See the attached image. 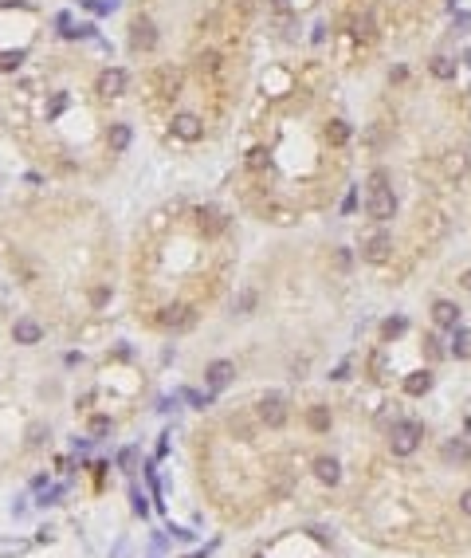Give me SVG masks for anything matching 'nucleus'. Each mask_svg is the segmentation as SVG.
Instances as JSON below:
<instances>
[{
  "instance_id": "1",
  "label": "nucleus",
  "mask_w": 471,
  "mask_h": 558,
  "mask_svg": "<svg viewBox=\"0 0 471 558\" xmlns=\"http://www.w3.org/2000/svg\"><path fill=\"white\" fill-rule=\"evenodd\" d=\"M365 213L373 220H393L397 217V193L385 185V177L377 173L373 185H369V197H365Z\"/></svg>"
},
{
  "instance_id": "2",
  "label": "nucleus",
  "mask_w": 471,
  "mask_h": 558,
  "mask_svg": "<svg viewBox=\"0 0 471 558\" xmlns=\"http://www.w3.org/2000/svg\"><path fill=\"white\" fill-rule=\"evenodd\" d=\"M421 437H424L421 421H397L393 433H389V449H393V456H412L421 449Z\"/></svg>"
},
{
  "instance_id": "3",
  "label": "nucleus",
  "mask_w": 471,
  "mask_h": 558,
  "mask_svg": "<svg viewBox=\"0 0 471 558\" xmlns=\"http://www.w3.org/2000/svg\"><path fill=\"white\" fill-rule=\"evenodd\" d=\"M287 417H290V409H287V397H283V393H264V397H259V421H264L267 429H283Z\"/></svg>"
},
{
  "instance_id": "4",
  "label": "nucleus",
  "mask_w": 471,
  "mask_h": 558,
  "mask_svg": "<svg viewBox=\"0 0 471 558\" xmlns=\"http://www.w3.org/2000/svg\"><path fill=\"white\" fill-rule=\"evenodd\" d=\"M130 48L133 51H154L157 48V28L154 20H145V16H138L130 24Z\"/></svg>"
},
{
  "instance_id": "5",
  "label": "nucleus",
  "mask_w": 471,
  "mask_h": 558,
  "mask_svg": "<svg viewBox=\"0 0 471 558\" xmlns=\"http://www.w3.org/2000/svg\"><path fill=\"white\" fill-rule=\"evenodd\" d=\"M389 255H393V236L389 232H373L362 244V260H369V264H385Z\"/></svg>"
},
{
  "instance_id": "6",
  "label": "nucleus",
  "mask_w": 471,
  "mask_h": 558,
  "mask_svg": "<svg viewBox=\"0 0 471 558\" xmlns=\"http://www.w3.org/2000/svg\"><path fill=\"white\" fill-rule=\"evenodd\" d=\"M126 83H130V75L122 71V67H107V71L98 75V83H95V91L102 98H118L122 91H126Z\"/></svg>"
},
{
  "instance_id": "7",
  "label": "nucleus",
  "mask_w": 471,
  "mask_h": 558,
  "mask_svg": "<svg viewBox=\"0 0 471 558\" xmlns=\"http://www.w3.org/2000/svg\"><path fill=\"white\" fill-rule=\"evenodd\" d=\"M193 323H196V311L189 303H173L161 311V327L165 330H189Z\"/></svg>"
},
{
  "instance_id": "8",
  "label": "nucleus",
  "mask_w": 471,
  "mask_h": 558,
  "mask_svg": "<svg viewBox=\"0 0 471 558\" xmlns=\"http://www.w3.org/2000/svg\"><path fill=\"white\" fill-rule=\"evenodd\" d=\"M196 224H201L205 236H220V232L228 228V217H224V208H216V205H201L196 208Z\"/></svg>"
},
{
  "instance_id": "9",
  "label": "nucleus",
  "mask_w": 471,
  "mask_h": 558,
  "mask_svg": "<svg viewBox=\"0 0 471 558\" xmlns=\"http://www.w3.org/2000/svg\"><path fill=\"white\" fill-rule=\"evenodd\" d=\"M173 134L181 138V142H201L205 138V122L196 118V114H173Z\"/></svg>"
},
{
  "instance_id": "10",
  "label": "nucleus",
  "mask_w": 471,
  "mask_h": 558,
  "mask_svg": "<svg viewBox=\"0 0 471 558\" xmlns=\"http://www.w3.org/2000/svg\"><path fill=\"white\" fill-rule=\"evenodd\" d=\"M236 377V366L228 362V358H216V362H208V370H205V381H208V389H224Z\"/></svg>"
},
{
  "instance_id": "11",
  "label": "nucleus",
  "mask_w": 471,
  "mask_h": 558,
  "mask_svg": "<svg viewBox=\"0 0 471 558\" xmlns=\"http://www.w3.org/2000/svg\"><path fill=\"white\" fill-rule=\"evenodd\" d=\"M432 323L444 330H456L459 327V307L452 303V299H436L432 303Z\"/></svg>"
},
{
  "instance_id": "12",
  "label": "nucleus",
  "mask_w": 471,
  "mask_h": 558,
  "mask_svg": "<svg viewBox=\"0 0 471 558\" xmlns=\"http://www.w3.org/2000/svg\"><path fill=\"white\" fill-rule=\"evenodd\" d=\"M12 339L20 342V346H36V342L44 339V327H39L36 318H16V323H12Z\"/></svg>"
},
{
  "instance_id": "13",
  "label": "nucleus",
  "mask_w": 471,
  "mask_h": 558,
  "mask_svg": "<svg viewBox=\"0 0 471 558\" xmlns=\"http://www.w3.org/2000/svg\"><path fill=\"white\" fill-rule=\"evenodd\" d=\"M130 142H133V134H130V126H126V122H114V126L107 130L110 154H126V150H130Z\"/></svg>"
},
{
  "instance_id": "14",
  "label": "nucleus",
  "mask_w": 471,
  "mask_h": 558,
  "mask_svg": "<svg viewBox=\"0 0 471 558\" xmlns=\"http://www.w3.org/2000/svg\"><path fill=\"white\" fill-rule=\"evenodd\" d=\"M306 425H311V433H330V425H334L330 405H311L306 409Z\"/></svg>"
},
{
  "instance_id": "15",
  "label": "nucleus",
  "mask_w": 471,
  "mask_h": 558,
  "mask_svg": "<svg viewBox=\"0 0 471 558\" xmlns=\"http://www.w3.org/2000/svg\"><path fill=\"white\" fill-rule=\"evenodd\" d=\"M314 476H318V480H322V484H338L342 480V464L334 460V456H318V460H314Z\"/></svg>"
},
{
  "instance_id": "16",
  "label": "nucleus",
  "mask_w": 471,
  "mask_h": 558,
  "mask_svg": "<svg viewBox=\"0 0 471 558\" xmlns=\"http://www.w3.org/2000/svg\"><path fill=\"white\" fill-rule=\"evenodd\" d=\"M432 381H436V377L428 374V370H416V374L405 377V393H409V397H424V393L432 389Z\"/></svg>"
},
{
  "instance_id": "17",
  "label": "nucleus",
  "mask_w": 471,
  "mask_h": 558,
  "mask_svg": "<svg viewBox=\"0 0 471 558\" xmlns=\"http://www.w3.org/2000/svg\"><path fill=\"white\" fill-rule=\"evenodd\" d=\"M428 71H432V79L447 83V79H456V60H452V55H432V63H428Z\"/></svg>"
},
{
  "instance_id": "18",
  "label": "nucleus",
  "mask_w": 471,
  "mask_h": 558,
  "mask_svg": "<svg viewBox=\"0 0 471 558\" xmlns=\"http://www.w3.org/2000/svg\"><path fill=\"white\" fill-rule=\"evenodd\" d=\"M326 138H330V146H346V142H350V122L334 118L326 126Z\"/></svg>"
},
{
  "instance_id": "19",
  "label": "nucleus",
  "mask_w": 471,
  "mask_h": 558,
  "mask_svg": "<svg viewBox=\"0 0 471 558\" xmlns=\"http://www.w3.org/2000/svg\"><path fill=\"white\" fill-rule=\"evenodd\" d=\"M444 460H456V464H471V449L463 444V440H452V444H444Z\"/></svg>"
},
{
  "instance_id": "20",
  "label": "nucleus",
  "mask_w": 471,
  "mask_h": 558,
  "mask_svg": "<svg viewBox=\"0 0 471 558\" xmlns=\"http://www.w3.org/2000/svg\"><path fill=\"white\" fill-rule=\"evenodd\" d=\"M405 330H409V323H405V318H385V327H381V339L393 342V339H400Z\"/></svg>"
},
{
  "instance_id": "21",
  "label": "nucleus",
  "mask_w": 471,
  "mask_h": 558,
  "mask_svg": "<svg viewBox=\"0 0 471 558\" xmlns=\"http://www.w3.org/2000/svg\"><path fill=\"white\" fill-rule=\"evenodd\" d=\"M177 91H181V75L177 71H161V95H177Z\"/></svg>"
},
{
  "instance_id": "22",
  "label": "nucleus",
  "mask_w": 471,
  "mask_h": 558,
  "mask_svg": "<svg viewBox=\"0 0 471 558\" xmlns=\"http://www.w3.org/2000/svg\"><path fill=\"white\" fill-rule=\"evenodd\" d=\"M424 354H428V362H440L447 350L440 346V339H436V334H424Z\"/></svg>"
},
{
  "instance_id": "23",
  "label": "nucleus",
  "mask_w": 471,
  "mask_h": 558,
  "mask_svg": "<svg viewBox=\"0 0 471 558\" xmlns=\"http://www.w3.org/2000/svg\"><path fill=\"white\" fill-rule=\"evenodd\" d=\"M353 32L362 39H373L377 36V28H373V16H358V24H353Z\"/></svg>"
},
{
  "instance_id": "24",
  "label": "nucleus",
  "mask_w": 471,
  "mask_h": 558,
  "mask_svg": "<svg viewBox=\"0 0 471 558\" xmlns=\"http://www.w3.org/2000/svg\"><path fill=\"white\" fill-rule=\"evenodd\" d=\"M264 165H267V150L264 146L248 150V170H264Z\"/></svg>"
},
{
  "instance_id": "25",
  "label": "nucleus",
  "mask_w": 471,
  "mask_h": 558,
  "mask_svg": "<svg viewBox=\"0 0 471 558\" xmlns=\"http://www.w3.org/2000/svg\"><path fill=\"white\" fill-rule=\"evenodd\" d=\"M110 433V417H91V437L102 440Z\"/></svg>"
},
{
  "instance_id": "26",
  "label": "nucleus",
  "mask_w": 471,
  "mask_h": 558,
  "mask_svg": "<svg viewBox=\"0 0 471 558\" xmlns=\"http://www.w3.org/2000/svg\"><path fill=\"white\" fill-rule=\"evenodd\" d=\"M196 67H201V71H216V67H220V55H216V51H205V55L196 60Z\"/></svg>"
},
{
  "instance_id": "27",
  "label": "nucleus",
  "mask_w": 471,
  "mask_h": 558,
  "mask_svg": "<svg viewBox=\"0 0 471 558\" xmlns=\"http://www.w3.org/2000/svg\"><path fill=\"white\" fill-rule=\"evenodd\" d=\"M468 342H471V334H468V330H459V327H456V346H452V350H456V354H459V358H463V354H468V350H471Z\"/></svg>"
},
{
  "instance_id": "28",
  "label": "nucleus",
  "mask_w": 471,
  "mask_h": 558,
  "mask_svg": "<svg viewBox=\"0 0 471 558\" xmlns=\"http://www.w3.org/2000/svg\"><path fill=\"white\" fill-rule=\"evenodd\" d=\"M334 264H338V271H350V248H338V252H334Z\"/></svg>"
},
{
  "instance_id": "29",
  "label": "nucleus",
  "mask_w": 471,
  "mask_h": 558,
  "mask_svg": "<svg viewBox=\"0 0 471 558\" xmlns=\"http://www.w3.org/2000/svg\"><path fill=\"white\" fill-rule=\"evenodd\" d=\"M463 170H468V158H463V154H459V158H447V173H456L459 177Z\"/></svg>"
},
{
  "instance_id": "30",
  "label": "nucleus",
  "mask_w": 471,
  "mask_h": 558,
  "mask_svg": "<svg viewBox=\"0 0 471 558\" xmlns=\"http://www.w3.org/2000/svg\"><path fill=\"white\" fill-rule=\"evenodd\" d=\"M185 401H193V409H205L208 397H201V393H193V389H185Z\"/></svg>"
},
{
  "instance_id": "31",
  "label": "nucleus",
  "mask_w": 471,
  "mask_h": 558,
  "mask_svg": "<svg viewBox=\"0 0 471 558\" xmlns=\"http://www.w3.org/2000/svg\"><path fill=\"white\" fill-rule=\"evenodd\" d=\"M236 307H240L243 315H248V311L255 307V295H252V291H243V295H240V303H236Z\"/></svg>"
},
{
  "instance_id": "32",
  "label": "nucleus",
  "mask_w": 471,
  "mask_h": 558,
  "mask_svg": "<svg viewBox=\"0 0 471 558\" xmlns=\"http://www.w3.org/2000/svg\"><path fill=\"white\" fill-rule=\"evenodd\" d=\"M118 460H122V468L130 472V468H133V460H138V452H133V449H126V452H122V456H118Z\"/></svg>"
},
{
  "instance_id": "33",
  "label": "nucleus",
  "mask_w": 471,
  "mask_h": 558,
  "mask_svg": "<svg viewBox=\"0 0 471 558\" xmlns=\"http://www.w3.org/2000/svg\"><path fill=\"white\" fill-rule=\"evenodd\" d=\"M459 511H463V515H468V519H471V487H468V492H463V496H459Z\"/></svg>"
},
{
  "instance_id": "34",
  "label": "nucleus",
  "mask_w": 471,
  "mask_h": 558,
  "mask_svg": "<svg viewBox=\"0 0 471 558\" xmlns=\"http://www.w3.org/2000/svg\"><path fill=\"white\" fill-rule=\"evenodd\" d=\"M16 63H20V55H0V67H4V71H12Z\"/></svg>"
},
{
  "instance_id": "35",
  "label": "nucleus",
  "mask_w": 471,
  "mask_h": 558,
  "mask_svg": "<svg viewBox=\"0 0 471 558\" xmlns=\"http://www.w3.org/2000/svg\"><path fill=\"white\" fill-rule=\"evenodd\" d=\"M133 511H138V515H145V496H142V492H133Z\"/></svg>"
},
{
  "instance_id": "36",
  "label": "nucleus",
  "mask_w": 471,
  "mask_h": 558,
  "mask_svg": "<svg viewBox=\"0 0 471 558\" xmlns=\"http://www.w3.org/2000/svg\"><path fill=\"white\" fill-rule=\"evenodd\" d=\"M275 4V12H287V0H271Z\"/></svg>"
},
{
  "instance_id": "37",
  "label": "nucleus",
  "mask_w": 471,
  "mask_h": 558,
  "mask_svg": "<svg viewBox=\"0 0 471 558\" xmlns=\"http://www.w3.org/2000/svg\"><path fill=\"white\" fill-rule=\"evenodd\" d=\"M463 287H468V291H471V271H463Z\"/></svg>"
},
{
  "instance_id": "38",
  "label": "nucleus",
  "mask_w": 471,
  "mask_h": 558,
  "mask_svg": "<svg viewBox=\"0 0 471 558\" xmlns=\"http://www.w3.org/2000/svg\"><path fill=\"white\" fill-rule=\"evenodd\" d=\"M255 558H264V555H255Z\"/></svg>"
}]
</instances>
